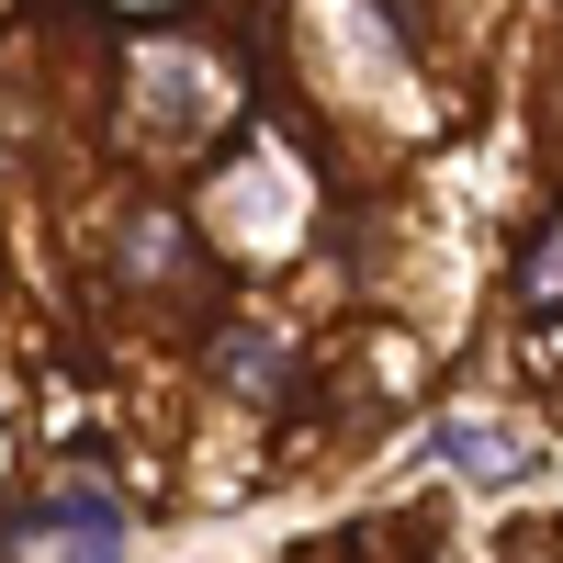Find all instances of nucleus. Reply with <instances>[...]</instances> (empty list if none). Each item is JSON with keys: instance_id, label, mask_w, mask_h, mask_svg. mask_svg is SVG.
<instances>
[{"instance_id": "nucleus-1", "label": "nucleus", "mask_w": 563, "mask_h": 563, "mask_svg": "<svg viewBox=\"0 0 563 563\" xmlns=\"http://www.w3.org/2000/svg\"><path fill=\"white\" fill-rule=\"evenodd\" d=\"M429 462H451V474H474V485H507V474H519V440H507L496 417H440Z\"/></svg>"}, {"instance_id": "nucleus-2", "label": "nucleus", "mask_w": 563, "mask_h": 563, "mask_svg": "<svg viewBox=\"0 0 563 563\" xmlns=\"http://www.w3.org/2000/svg\"><path fill=\"white\" fill-rule=\"evenodd\" d=\"M225 384L238 395H282V350L271 339H225Z\"/></svg>"}, {"instance_id": "nucleus-3", "label": "nucleus", "mask_w": 563, "mask_h": 563, "mask_svg": "<svg viewBox=\"0 0 563 563\" xmlns=\"http://www.w3.org/2000/svg\"><path fill=\"white\" fill-rule=\"evenodd\" d=\"M169 249H180V225H169V214H147V225H135V249H124V271H135V282H158V271H169Z\"/></svg>"}]
</instances>
